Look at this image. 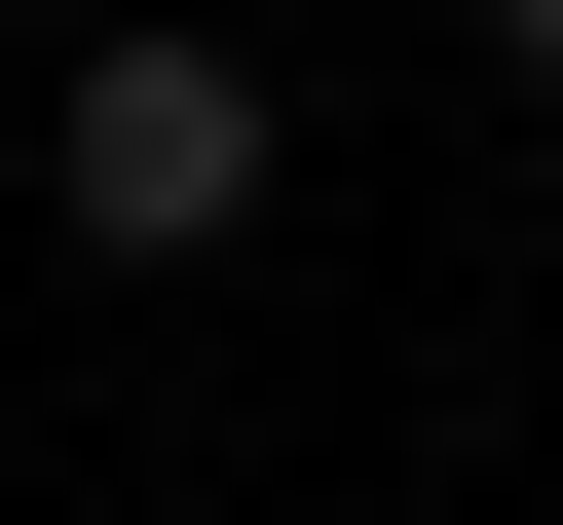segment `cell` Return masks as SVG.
<instances>
[{"label":"cell","instance_id":"cell-1","mask_svg":"<svg viewBox=\"0 0 563 525\" xmlns=\"http://www.w3.org/2000/svg\"><path fill=\"white\" fill-rule=\"evenodd\" d=\"M263 188H301V76L188 38V0H113V38L38 76V225H76V262H225Z\"/></svg>","mask_w":563,"mask_h":525},{"label":"cell","instance_id":"cell-2","mask_svg":"<svg viewBox=\"0 0 563 525\" xmlns=\"http://www.w3.org/2000/svg\"><path fill=\"white\" fill-rule=\"evenodd\" d=\"M488 76H526V113H563V0H488Z\"/></svg>","mask_w":563,"mask_h":525}]
</instances>
